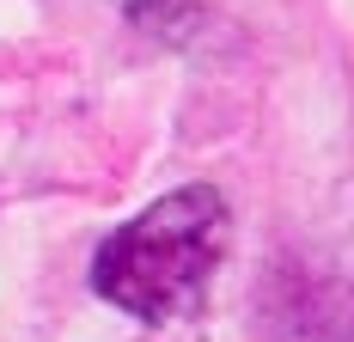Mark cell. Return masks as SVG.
<instances>
[{
  "instance_id": "obj_1",
  "label": "cell",
  "mask_w": 354,
  "mask_h": 342,
  "mask_svg": "<svg viewBox=\"0 0 354 342\" xmlns=\"http://www.w3.org/2000/svg\"><path fill=\"white\" fill-rule=\"evenodd\" d=\"M232 208L214 183H183L147 202L92 251V287L141 324H177L202 312L214 275L226 263Z\"/></svg>"
}]
</instances>
